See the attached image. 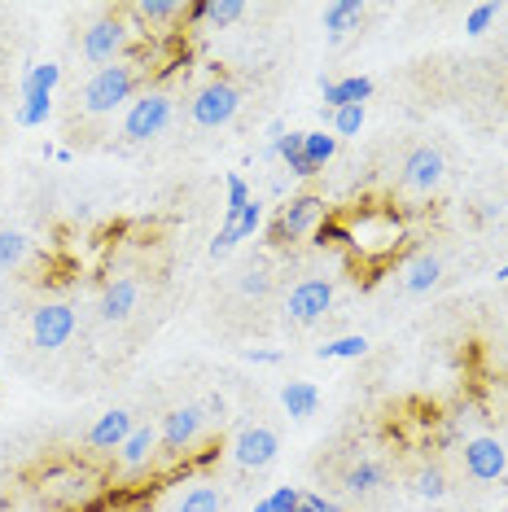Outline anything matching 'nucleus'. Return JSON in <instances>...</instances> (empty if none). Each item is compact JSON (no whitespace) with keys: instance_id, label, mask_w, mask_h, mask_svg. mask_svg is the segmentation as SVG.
I'll return each mask as SVG.
<instances>
[{"instance_id":"nucleus-33","label":"nucleus","mask_w":508,"mask_h":512,"mask_svg":"<svg viewBox=\"0 0 508 512\" xmlns=\"http://www.w3.org/2000/svg\"><path fill=\"white\" fill-rule=\"evenodd\" d=\"M268 285H272L268 267H246V272H241V294L246 298H263L268 294Z\"/></svg>"},{"instance_id":"nucleus-14","label":"nucleus","mask_w":508,"mask_h":512,"mask_svg":"<svg viewBox=\"0 0 508 512\" xmlns=\"http://www.w3.org/2000/svg\"><path fill=\"white\" fill-rule=\"evenodd\" d=\"M364 14H368L364 0H333V5H325V36H329V44H342L351 31H360Z\"/></svg>"},{"instance_id":"nucleus-25","label":"nucleus","mask_w":508,"mask_h":512,"mask_svg":"<svg viewBox=\"0 0 508 512\" xmlns=\"http://www.w3.org/2000/svg\"><path fill=\"white\" fill-rule=\"evenodd\" d=\"M184 5H189V0H141L132 14L145 22H176V18H184Z\"/></svg>"},{"instance_id":"nucleus-8","label":"nucleus","mask_w":508,"mask_h":512,"mask_svg":"<svg viewBox=\"0 0 508 512\" xmlns=\"http://www.w3.org/2000/svg\"><path fill=\"white\" fill-rule=\"evenodd\" d=\"M75 337V311L66 302H44V307L31 311V342L40 351H62Z\"/></svg>"},{"instance_id":"nucleus-7","label":"nucleus","mask_w":508,"mask_h":512,"mask_svg":"<svg viewBox=\"0 0 508 512\" xmlns=\"http://www.w3.org/2000/svg\"><path fill=\"white\" fill-rule=\"evenodd\" d=\"M333 307V281H325V276H307V281H298L290 289V298H285V320L290 324H316L325 320Z\"/></svg>"},{"instance_id":"nucleus-40","label":"nucleus","mask_w":508,"mask_h":512,"mask_svg":"<svg viewBox=\"0 0 508 512\" xmlns=\"http://www.w3.org/2000/svg\"><path fill=\"white\" fill-rule=\"evenodd\" d=\"M254 512H272V504H268V499H259V504H254Z\"/></svg>"},{"instance_id":"nucleus-5","label":"nucleus","mask_w":508,"mask_h":512,"mask_svg":"<svg viewBox=\"0 0 508 512\" xmlns=\"http://www.w3.org/2000/svg\"><path fill=\"white\" fill-rule=\"evenodd\" d=\"M237 110H241V92L228 79H211L206 88L193 92V106H189L198 127H228L237 119Z\"/></svg>"},{"instance_id":"nucleus-10","label":"nucleus","mask_w":508,"mask_h":512,"mask_svg":"<svg viewBox=\"0 0 508 512\" xmlns=\"http://www.w3.org/2000/svg\"><path fill=\"white\" fill-rule=\"evenodd\" d=\"M276 456H281V438H276L268 425H246L233 438V460L241 469H268Z\"/></svg>"},{"instance_id":"nucleus-13","label":"nucleus","mask_w":508,"mask_h":512,"mask_svg":"<svg viewBox=\"0 0 508 512\" xmlns=\"http://www.w3.org/2000/svg\"><path fill=\"white\" fill-rule=\"evenodd\" d=\"M325 92V110H346V106H364L373 97V79L368 75H351V79H320Z\"/></svg>"},{"instance_id":"nucleus-28","label":"nucleus","mask_w":508,"mask_h":512,"mask_svg":"<svg viewBox=\"0 0 508 512\" xmlns=\"http://www.w3.org/2000/svg\"><path fill=\"white\" fill-rule=\"evenodd\" d=\"M224 189H228V197H224V219H241V211L250 206L246 180H241V176H228V180H224Z\"/></svg>"},{"instance_id":"nucleus-24","label":"nucleus","mask_w":508,"mask_h":512,"mask_svg":"<svg viewBox=\"0 0 508 512\" xmlns=\"http://www.w3.org/2000/svg\"><path fill=\"white\" fill-rule=\"evenodd\" d=\"M180 512H224V495H219V486L198 482L193 491H184Z\"/></svg>"},{"instance_id":"nucleus-27","label":"nucleus","mask_w":508,"mask_h":512,"mask_svg":"<svg viewBox=\"0 0 508 512\" xmlns=\"http://www.w3.org/2000/svg\"><path fill=\"white\" fill-rule=\"evenodd\" d=\"M325 119H329V132L338 136H360L364 132V106H346V110H325Z\"/></svg>"},{"instance_id":"nucleus-23","label":"nucleus","mask_w":508,"mask_h":512,"mask_svg":"<svg viewBox=\"0 0 508 512\" xmlns=\"http://www.w3.org/2000/svg\"><path fill=\"white\" fill-rule=\"evenodd\" d=\"M320 359H364L368 355V337L364 333H346V337H333V342L316 346Z\"/></svg>"},{"instance_id":"nucleus-17","label":"nucleus","mask_w":508,"mask_h":512,"mask_svg":"<svg viewBox=\"0 0 508 512\" xmlns=\"http://www.w3.org/2000/svg\"><path fill=\"white\" fill-rule=\"evenodd\" d=\"M438 281H443V263H438L434 254H417V259L403 267V289H408V294H430Z\"/></svg>"},{"instance_id":"nucleus-39","label":"nucleus","mask_w":508,"mask_h":512,"mask_svg":"<svg viewBox=\"0 0 508 512\" xmlns=\"http://www.w3.org/2000/svg\"><path fill=\"white\" fill-rule=\"evenodd\" d=\"M206 9H211V0H189V5H184V18L198 27V22H206Z\"/></svg>"},{"instance_id":"nucleus-4","label":"nucleus","mask_w":508,"mask_h":512,"mask_svg":"<svg viewBox=\"0 0 508 512\" xmlns=\"http://www.w3.org/2000/svg\"><path fill=\"white\" fill-rule=\"evenodd\" d=\"M206 429V416L198 403H184V407H171V412L163 416V425H158V447H163L167 460H180L193 451V442L202 438Z\"/></svg>"},{"instance_id":"nucleus-21","label":"nucleus","mask_w":508,"mask_h":512,"mask_svg":"<svg viewBox=\"0 0 508 512\" xmlns=\"http://www.w3.org/2000/svg\"><path fill=\"white\" fill-rule=\"evenodd\" d=\"M412 495L430 499V504L447 499V477H443V469H438V464H421V469L412 473Z\"/></svg>"},{"instance_id":"nucleus-12","label":"nucleus","mask_w":508,"mask_h":512,"mask_svg":"<svg viewBox=\"0 0 508 512\" xmlns=\"http://www.w3.org/2000/svg\"><path fill=\"white\" fill-rule=\"evenodd\" d=\"M132 429H136L132 412H127V407H110V412H101L97 421H92L88 447H92V451H119L123 442L132 438Z\"/></svg>"},{"instance_id":"nucleus-19","label":"nucleus","mask_w":508,"mask_h":512,"mask_svg":"<svg viewBox=\"0 0 508 512\" xmlns=\"http://www.w3.org/2000/svg\"><path fill=\"white\" fill-rule=\"evenodd\" d=\"M342 486H346L351 495H373V491H381V486H386V469H381L377 460H360V464H351V469H346Z\"/></svg>"},{"instance_id":"nucleus-15","label":"nucleus","mask_w":508,"mask_h":512,"mask_svg":"<svg viewBox=\"0 0 508 512\" xmlns=\"http://www.w3.org/2000/svg\"><path fill=\"white\" fill-rule=\"evenodd\" d=\"M136 298H141V289H136L132 276L110 281L106 289H101V320H106V324H123L136 311Z\"/></svg>"},{"instance_id":"nucleus-29","label":"nucleus","mask_w":508,"mask_h":512,"mask_svg":"<svg viewBox=\"0 0 508 512\" xmlns=\"http://www.w3.org/2000/svg\"><path fill=\"white\" fill-rule=\"evenodd\" d=\"M237 18H246V5L241 0H211V9H206V22L219 31V27H233Z\"/></svg>"},{"instance_id":"nucleus-3","label":"nucleus","mask_w":508,"mask_h":512,"mask_svg":"<svg viewBox=\"0 0 508 512\" xmlns=\"http://www.w3.org/2000/svg\"><path fill=\"white\" fill-rule=\"evenodd\" d=\"M167 123H171V97L163 88H149V92H141V97L132 101V106H127L123 136L132 145H145V141H154V136H163Z\"/></svg>"},{"instance_id":"nucleus-30","label":"nucleus","mask_w":508,"mask_h":512,"mask_svg":"<svg viewBox=\"0 0 508 512\" xmlns=\"http://www.w3.org/2000/svg\"><path fill=\"white\" fill-rule=\"evenodd\" d=\"M57 84H62V66H57V62L31 66V71L22 75V88H40V92H53Z\"/></svg>"},{"instance_id":"nucleus-2","label":"nucleus","mask_w":508,"mask_h":512,"mask_svg":"<svg viewBox=\"0 0 508 512\" xmlns=\"http://www.w3.org/2000/svg\"><path fill=\"white\" fill-rule=\"evenodd\" d=\"M127 101H136V71L127 62L106 66V71H97L84 84V110L97 114V119L101 114H114Z\"/></svg>"},{"instance_id":"nucleus-31","label":"nucleus","mask_w":508,"mask_h":512,"mask_svg":"<svg viewBox=\"0 0 508 512\" xmlns=\"http://www.w3.org/2000/svg\"><path fill=\"white\" fill-rule=\"evenodd\" d=\"M311 237H316L320 250H325V246H351V228L338 224V219H329V215H325V224L311 232Z\"/></svg>"},{"instance_id":"nucleus-26","label":"nucleus","mask_w":508,"mask_h":512,"mask_svg":"<svg viewBox=\"0 0 508 512\" xmlns=\"http://www.w3.org/2000/svg\"><path fill=\"white\" fill-rule=\"evenodd\" d=\"M31 254V241L14 228H0V267H22Z\"/></svg>"},{"instance_id":"nucleus-41","label":"nucleus","mask_w":508,"mask_h":512,"mask_svg":"<svg viewBox=\"0 0 508 512\" xmlns=\"http://www.w3.org/2000/svg\"><path fill=\"white\" fill-rule=\"evenodd\" d=\"M495 281H508V263L500 267V272H495Z\"/></svg>"},{"instance_id":"nucleus-22","label":"nucleus","mask_w":508,"mask_h":512,"mask_svg":"<svg viewBox=\"0 0 508 512\" xmlns=\"http://www.w3.org/2000/svg\"><path fill=\"white\" fill-rule=\"evenodd\" d=\"M303 154H307V162H311L316 171H325L329 162L338 158V136H333V132H307Z\"/></svg>"},{"instance_id":"nucleus-6","label":"nucleus","mask_w":508,"mask_h":512,"mask_svg":"<svg viewBox=\"0 0 508 512\" xmlns=\"http://www.w3.org/2000/svg\"><path fill=\"white\" fill-rule=\"evenodd\" d=\"M84 62H92L97 71H106V66H119L123 62V53H127V27L119 18H97L92 27L84 31Z\"/></svg>"},{"instance_id":"nucleus-36","label":"nucleus","mask_w":508,"mask_h":512,"mask_svg":"<svg viewBox=\"0 0 508 512\" xmlns=\"http://www.w3.org/2000/svg\"><path fill=\"white\" fill-rule=\"evenodd\" d=\"M198 407H202V416H206V421H224V416H228L224 394H206V399H202Z\"/></svg>"},{"instance_id":"nucleus-37","label":"nucleus","mask_w":508,"mask_h":512,"mask_svg":"<svg viewBox=\"0 0 508 512\" xmlns=\"http://www.w3.org/2000/svg\"><path fill=\"white\" fill-rule=\"evenodd\" d=\"M298 512H342L333 499H325V495H303L298 499Z\"/></svg>"},{"instance_id":"nucleus-32","label":"nucleus","mask_w":508,"mask_h":512,"mask_svg":"<svg viewBox=\"0 0 508 512\" xmlns=\"http://www.w3.org/2000/svg\"><path fill=\"white\" fill-rule=\"evenodd\" d=\"M495 18H500V5H473L469 18H465V31H469V36H487Z\"/></svg>"},{"instance_id":"nucleus-35","label":"nucleus","mask_w":508,"mask_h":512,"mask_svg":"<svg viewBox=\"0 0 508 512\" xmlns=\"http://www.w3.org/2000/svg\"><path fill=\"white\" fill-rule=\"evenodd\" d=\"M259 224H263V206L250 197V206H246V211H241V219H237V237H241V241L254 237V232H259Z\"/></svg>"},{"instance_id":"nucleus-20","label":"nucleus","mask_w":508,"mask_h":512,"mask_svg":"<svg viewBox=\"0 0 508 512\" xmlns=\"http://www.w3.org/2000/svg\"><path fill=\"white\" fill-rule=\"evenodd\" d=\"M49 114H53V92L22 88V106H18V114H14L22 127H40L44 119H49Z\"/></svg>"},{"instance_id":"nucleus-18","label":"nucleus","mask_w":508,"mask_h":512,"mask_svg":"<svg viewBox=\"0 0 508 512\" xmlns=\"http://www.w3.org/2000/svg\"><path fill=\"white\" fill-rule=\"evenodd\" d=\"M281 407L294 416V421H307V416H316V407H320V390L311 386V381H285Z\"/></svg>"},{"instance_id":"nucleus-9","label":"nucleus","mask_w":508,"mask_h":512,"mask_svg":"<svg viewBox=\"0 0 508 512\" xmlns=\"http://www.w3.org/2000/svg\"><path fill=\"white\" fill-rule=\"evenodd\" d=\"M460 456H465V473L473 477V482H495V477L508 473V451H504V442L491 438V434L469 438Z\"/></svg>"},{"instance_id":"nucleus-11","label":"nucleus","mask_w":508,"mask_h":512,"mask_svg":"<svg viewBox=\"0 0 508 512\" xmlns=\"http://www.w3.org/2000/svg\"><path fill=\"white\" fill-rule=\"evenodd\" d=\"M443 180H447V162H443L438 149L421 145V149H412V154L403 158V184H408L412 193H434Z\"/></svg>"},{"instance_id":"nucleus-1","label":"nucleus","mask_w":508,"mask_h":512,"mask_svg":"<svg viewBox=\"0 0 508 512\" xmlns=\"http://www.w3.org/2000/svg\"><path fill=\"white\" fill-rule=\"evenodd\" d=\"M320 224H325V197L298 193V197H290V202L281 206V211H276L272 228H268V241H272L276 250L298 246V241H307Z\"/></svg>"},{"instance_id":"nucleus-34","label":"nucleus","mask_w":508,"mask_h":512,"mask_svg":"<svg viewBox=\"0 0 508 512\" xmlns=\"http://www.w3.org/2000/svg\"><path fill=\"white\" fill-rule=\"evenodd\" d=\"M298 499H303L298 486H276V491L268 495V504H272V512H298Z\"/></svg>"},{"instance_id":"nucleus-16","label":"nucleus","mask_w":508,"mask_h":512,"mask_svg":"<svg viewBox=\"0 0 508 512\" xmlns=\"http://www.w3.org/2000/svg\"><path fill=\"white\" fill-rule=\"evenodd\" d=\"M154 451H158V429L154 425H136L132 438L119 447V460H123V469H145V464L154 460Z\"/></svg>"},{"instance_id":"nucleus-38","label":"nucleus","mask_w":508,"mask_h":512,"mask_svg":"<svg viewBox=\"0 0 508 512\" xmlns=\"http://www.w3.org/2000/svg\"><path fill=\"white\" fill-rule=\"evenodd\" d=\"M246 364H263V368H272V364H281V351H246Z\"/></svg>"}]
</instances>
